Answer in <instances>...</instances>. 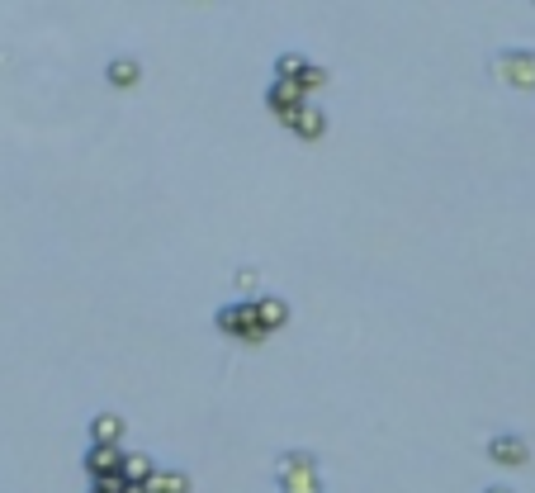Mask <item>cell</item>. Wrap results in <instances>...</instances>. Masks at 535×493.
I'll use <instances>...</instances> for the list:
<instances>
[{
	"mask_svg": "<svg viewBox=\"0 0 535 493\" xmlns=\"http://www.w3.org/2000/svg\"><path fill=\"white\" fill-rule=\"evenodd\" d=\"M493 76L512 91H535V53H498Z\"/></svg>",
	"mask_w": 535,
	"mask_h": 493,
	"instance_id": "cell-1",
	"label": "cell"
},
{
	"mask_svg": "<svg viewBox=\"0 0 535 493\" xmlns=\"http://www.w3.org/2000/svg\"><path fill=\"white\" fill-rule=\"evenodd\" d=\"M488 456L502 460V465H521V460H526V441L521 437H493L488 441Z\"/></svg>",
	"mask_w": 535,
	"mask_h": 493,
	"instance_id": "cell-2",
	"label": "cell"
},
{
	"mask_svg": "<svg viewBox=\"0 0 535 493\" xmlns=\"http://www.w3.org/2000/svg\"><path fill=\"white\" fill-rule=\"evenodd\" d=\"M90 437L100 441V446H114V441L124 437V418L119 413H100V418L90 422Z\"/></svg>",
	"mask_w": 535,
	"mask_h": 493,
	"instance_id": "cell-3",
	"label": "cell"
},
{
	"mask_svg": "<svg viewBox=\"0 0 535 493\" xmlns=\"http://www.w3.org/2000/svg\"><path fill=\"white\" fill-rule=\"evenodd\" d=\"M190 489V479L180 475V470H166V475H152L143 484V493H185Z\"/></svg>",
	"mask_w": 535,
	"mask_h": 493,
	"instance_id": "cell-4",
	"label": "cell"
},
{
	"mask_svg": "<svg viewBox=\"0 0 535 493\" xmlns=\"http://www.w3.org/2000/svg\"><path fill=\"white\" fill-rule=\"evenodd\" d=\"M280 479H289V475H318V460L313 456H304V451H294V456H280Z\"/></svg>",
	"mask_w": 535,
	"mask_h": 493,
	"instance_id": "cell-5",
	"label": "cell"
},
{
	"mask_svg": "<svg viewBox=\"0 0 535 493\" xmlns=\"http://www.w3.org/2000/svg\"><path fill=\"white\" fill-rule=\"evenodd\" d=\"M109 81H114V86H138V76H143V67H138V62H133V57H119V62H109Z\"/></svg>",
	"mask_w": 535,
	"mask_h": 493,
	"instance_id": "cell-6",
	"label": "cell"
},
{
	"mask_svg": "<svg viewBox=\"0 0 535 493\" xmlns=\"http://www.w3.org/2000/svg\"><path fill=\"white\" fill-rule=\"evenodd\" d=\"M285 299H261V304H256V318H261V332H270V328H280V323H285Z\"/></svg>",
	"mask_w": 535,
	"mask_h": 493,
	"instance_id": "cell-7",
	"label": "cell"
},
{
	"mask_svg": "<svg viewBox=\"0 0 535 493\" xmlns=\"http://www.w3.org/2000/svg\"><path fill=\"white\" fill-rule=\"evenodd\" d=\"M280 493H322V484L318 475H289L280 479Z\"/></svg>",
	"mask_w": 535,
	"mask_h": 493,
	"instance_id": "cell-8",
	"label": "cell"
},
{
	"mask_svg": "<svg viewBox=\"0 0 535 493\" xmlns=\"http://www.w3.org/2000/svg\"><path fill=\"white\" fill-rule=\"evenodd\" d=\"M86 465L90 470H109V465H124V456H119L114 446H95V451L86 456Z\"/></svg>",
	"mask_w": 535,
	"mask_h": 493,
	"instance_id": "cell-9",
	"label": "cell"
},
{
	"mask_svg": "<svg viewBox=\"0 0 535 493\" xmlns=\"http://www.w3.org/2000/svg\"><path fill=\"white\" fill-rule=\"evenodd\" d=\"M124 470H128V479H152V475H157L147 456H124Z\"/></svg>",
	"mask_w": 535,
	"mask_h": 493,
	"instance_id": "cell-10",
	"label": "cell"
},
{
	"mask_svg": "<svg viewBox=\"0 0 535 493\" xmlns=\"http://www.w3.org/2000/svg\"><path fill=\"white\" fill-rule=\"evenodd\" d=\"M483 493H507V489H483Z\"/></svg>",
	"mask_w": 535,
	"mask_h": 493,
	"instance_id": "cell-11",
	"label": "cell"
}]
</instances>
